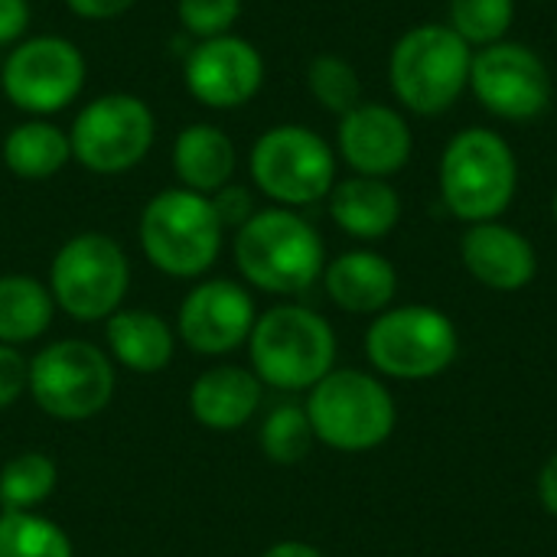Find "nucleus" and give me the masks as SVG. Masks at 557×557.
I'll list each match as a JSON object with an SVG mask.
<instances>
[{"mask_svg": "<svg viewBox=\"0 0 557 557\" xmlns=\"http://www.w3.org/2000/svg\"><path fill=\"white\" fill-rule=\"evenodd\" d=\"M235 264L242 277L277 297L310 290L326 268L320 232L294 209H258L235 232Z\"/></svg>", "mask_w": 557, "mask_h": 557, "instance_id": "obj_1", "label": "nucleus"}, {"mask_svg": "<svg viewBox=\"0 0 557 557\" xmlns=\"http://www.w3.org/2000/svg\"><path fill=\"white\" fill-rule=\"evenodd\" d=\"M251 372L277 392H310L336 366V333L310 307L277 304L248 336Z\"/></svg>", "mask_w": 557, "mask_h": 557, "instance_id": "obj_2", "label": "nucleus"}, {"mask_svg": "<svg viewBox=\"0 0 557 557\" xmlns=\"http://www.w3.org/2000/svg\"><path fill=\"white\" fill-rule=\"evenodd\" d=\"M144 258L166 277H202L222 251L225 228L209 196L170 186L147 199L137 225Z\"/></svg>", "mask_w": 557, "mask_h": 557, "instance_id": "obj_3", "label": "nucleus"}, {"mask_svg": "<svg viewBox=\"0 0 557 557\" xmlns=\"http://www.w3.org/2000/svg\"><path fill=\"white\" fill-rule=\"evenodd\" d=\"M519 163L509 140L490 127L450 137L441 157V199L467 225L496 222L516 199Z\"/></svg>", "mask_w": 557, "mask_h": 557, "instance_id": "obj_4", "label": "nucleus"}, {"mask_svg": "<svg viewBox=\"0 0 557 557\" xmlns=\"http://www.w3.org/2000/svg\"><path fill=\"white\" fill-rule=\"evenodd\" d=\"M473 46L447 23L411 26L392 49L388 82L395 98L424 117L444 114L470 88Z\"/></svg>", "mask_w": 557, "mask_h": 557, "instance_id": "obj_5", "label": "nucleus"}, {"mask_svg": "<svg viewBox=\"0 0 557 557\" xmlns=\"http://www.w3.org/2000/svg\"><path fill=\"white\" fill-rule=\"evenodd\" d=\"M307 418L313 437L339 454H366L382 447L398 421L395 398L369 372L333 369L310 388Z\"/></svg>", "mask_w": 557, "mask_h": 557, "instance_id": "obj_6", "label": "nucleus"}, {"mask_svg": "<svg viewBox=\"0 0 557 557\" xmlns=\"http://www.w3.org/2000/svg\"><path fill=\"white\" fill-rule=\"evenodd\" d=\"M153 140L157 114L131 91H104L85 101L69 127L72 160L98 176H121L140 166Z\"/></svg>", "mask_w": 557, "mask_h": 557, "instance_id": "obj_7", "label": "nucleus"}, {"mask_svg": "<svg viewBox=\"0 0 557 557\" xmlns=\"http://www.w3.org/2000/svg\"><path fill=\"white\" fill-rule=\"evenodd\" d=\"M248 173L258 193L277 206H313L336 186V150L313 127L274 124L251 144Z\"/></svg>", "mask_w": 557, "mask_h": 557, "instance_id": "obj_8", "label": "nucleus"}, {"mask_svg": "<svg viewBox=\"0 0 557 557\" xmlns=\"http://www.w3.org/2000/svg\"><path fill=\"white\" fill-rule=\"evenodd\" d=\"M131 287V261L104 232H78L59 245L49 264V294L72 320L95 323L121 310Z\"/></svg>", "mask_w": 557, "mask_h": 557, "instance_id": "obj_9", "label": "nucleus"}, {"mask_svg": "<svg viewBox=\"0 0 557 557\" xmlns=\"http://www.w3.org/2000/svg\"><path fill=\"white\" fill-rule=\"evenodd\" d=\"M460 352L457 326L447 313L424 304L382 310L366 333V356L375 372L398 382L444 375Z\"/></svg>", "mask_w": 557, "mask_h": 557, "instance_id": "obj_10", "label": "nucleus"}, {"mask_svg": "<svg viewBox=\"0 0 557 557\" xmlns=\"http://www.w3.org/2000/svg\"><path fill=\"white\" fill-rule=\"evenodd\" d=\"M88 82L85 52L59 33L23 36L0 62V88L7 101L29 117L65 111Z\"/></svg>", "mask_w": 557, "mask_h": 557, "instance_id": "obj_11", "label": "nucleus"}, {"mask_svg": "<svg viewBox=\"0 0 557 557\" xmlns=\"http://www.w3.org/2000/svg\"><path fill=\"white\" fill-rule=\"evenodd\" d=\"M29 395L55 421H88L114 395V366L88 339H59L29 359Z\"/></svg>", "mask_w": 557, "mask_h": 557, "instance_id": "obj_12", "label": "nucleus"}, {"mask_svg": "<svg viewBox=\"0 0 557 557\" xmlns=\"http://www.w3.org/2000/svg\"><path fill=\"white\" fill-rule=\"evenodd\" d=\"M470 91L503 121H532L548 111L555 82L545 59L525 42H493L473 52Z\"/></svg>", "mask_w": 557, "mask_h": 557, "instance_id": "obj_13", "label": "nucleus"}, {"mask_svg": "<svg viewBox=\"0 0 557 557\" xmlns=\"http://www.w3.org/2000/svg\"><path fill=\"white\" fill-rule=\"evenodd\" d=\"M183 82L202 108L235 111L258 98L264 85V55L238 33L196 39L183 62Z\"/></svg>", "mask_w": 557, "mask_h": 557, "instance_id": "obj_14", "label": "nucleus"}, {"mask_svg": "<svg viewBox=\"0 0 557 557\" xmlns=\"http://www.w3.org/2000/svg\"><path fill=\"white\" fill-rule=\"evenodd\" d=\"M255 320V300L238 281L209 277L183 297L176 333L196 356H228L248 343Z\"/></svg>", "mask_w": 557, "mask_h": 557, "instance_id": "obj_15", "label": "nucleus"}, {"mask_svg": "<svg viewBox=\"0 0 557 557\" xmlns=\"http://www.w3.org/2000/svg\"><path fill=\"white\" fill-rule=\"evenodd\" d=\"M336 150L356 176L388 180L408 166L414 137L401 111L379 101H359L339 117Z\"/></svg>", "mask_w": 557, "mask_h": 557, "instance_id": "obj_16", "label": "nucleus"}, {"mask_svg": "<svg viewBox=\"0 0 557 557\" xmlns=\"http://www.w3.org/2000/svg\"><path fill=\"white\" fill-rule=\"evenodd\" d=\"M460 258L473 281L503 294L529 287L539 274L535 245L519 228L503 222L470 225L460 242Z\"/></svg>", "mask_w": 557, "mask_h": 557, "instance_id": "obj_17", "label": "nucleus"}, {"mask_svg": "<svg viewBox=\"0 0 557 557\" xmlns=\"http://www.w3.org/2000/svg\"><path fill=\"white\" fill-rule=\"evenodd\" d=\"M323 284L330 300L346 313H382L398 294V271L379 251H343L323 268Z\"/></svg>", "mask_w": 557, "mask_h": 557, "instance_id": "obj_18", "label": "nucleus"}, {"mask_svg": "<svg viewBox=\"0 0 557 557\" xmlns=\"http://www.w3.org/2000/svg\"><path fill=\"white\" fill-rule=\"evenodd\" d=\"M170 166L183 189L212 196L235 180L238 147L222 127L209 121H196V124H186L173 137Z\"/></svg>", "mask_w": 557, "mask_h": 557, "instance_id": "obj_19", "label": "nucleus"}, {"mask_svg": "<svg viewBox=\"0 0 557 557\" xmlns=\"http://www.w3.org/2000/svg\"><path fill=\"white\" fill-rule=\"evenodd\" d=\"M261 408V379L242 366H215L189 388L193 418L219 434L245 428Z\"/></svg>", "mask_w": 557, "mask_h": 557, "instance_id": "obj_20", "label": "nucleus"}, {"mask_svg": "<svg viewBox=\"0 0 557 557\" xmlns=\"http://www.w3.org/2000/svg\"><path fill=\"white\" fill-rule=\"evenodd\" d=\"M330 219L359 242H379L388 232H395L401 219V196L388 180L379 176H349L336 180V186L326 196Z\"/></svg>", "mask_w": 557, "mask_h": 557, "instance_id": "obj_21", "label": "nucleus"}, {"mask_svg": "<svg viewBox=\"0 0 557 557\" xmlns=\"http://www.w3.org/2000/svg\"><path fill=\"white\" fill-rule=\"evenodd\" d=\"M108 352L131 372L150 375L170 366L176 336L153 310H117L104 320Z\"/></svg>", "mask_w": 557, "mask_h": 557, "instance_id": "obj_22", "label": "nucleus"}, {"mask_svg": "<svg viewBox=\"0 0 557 557\" xmlns=\"http://www.w3.org/2000/svg\"><path fill=\"white\" fill-rule=\"evenodd\" d=\"M0 160L16 180H52L72 160L69 131H62L49 117H26L7 131L0 144Z\"/></svg>", "mask_w": 557, "mask_h": 557, "instance_id": "obj_23", "label": "nucleus"}, {"mask_svg": "<svg viewBox=\"0 0 557 557\" xmlns=\"http://www.w3.org/2000/svg\"><path fill=\"white\" fill-rule=\"evenodd\" d=\"M55 300L29 274H0V343L23 346L39 339L52 323Z\"/></svg>", "mask_w": 557, "mask_h": 557, "instance_id": "obj_24", "label": "nucleus"}, {"mask_svg": "<svg viewBox=\"0 0 557 557\" xmlns=\"http://www.w3.org/2000/svg\"><path fill=\"white\" fill-rule=\"evenodd\" d=\"M59 470L46 454H20L0 470V512H33L55 493Z\"/></svg>", "mask_w": 557, "mask_h": 557, "instance_id": "obj_25", "label": "nucleus"}, {"mask_svg": "<svg viewBox=\"0 0 557 557\" xmlns=\"http://www.w3.org/2000/svg\"><path fill=\"white\" fill-rule=\"evenodd\" d=\"M0 557H72V542L46 516L0 512Z\"/></svg>", "mask_w": 557, "mask_h": 557, "instance_id": "obj_26", "label": "nucleus"}, {"mask_svg": "<svg viewBox=\"0 0 557 557\" xmlns=\"http://www.w3.org/2000/svg\"><path fill=\"white\" fill-rule=\"evenodd\" d=\"M307 91L323 111H333L343 117L362 101V78L352 62H346L343 55L323 52L307 65Z\"/></svg>", "mask_w": 557, "mask_h": 557, "instance_id": "obj_27", "label": "nucleus"}, {"mask_svg": "<svg viewBox=\"0 0 557 557\" xmlns=\"http://www.w3.org/2000/svg\"><path fill=\"white\" fill-rule=\"evenodd\" d=\"M261 450L271 463H281V467H294L300 463L310 447H313V428H310V418H307V408L300 405H277L264 424H261Z\"/></svg>", "mask_w": 557, "mask_h": 557, "instance_id": "obj_28", "label": "nucleus"}, {"mask_svg": "<svg viewBox=\"0 0 557 557\" xmlns=\"http://www.w3.org/2000/svg\"><path fill=\"white\" fill-rule=\"evenodd\" d=\"M516 20V0H450L447 26L470 46L503 42Z\"/></svg>", "mask_w": 557, "mask_h": 557, "instance_id": "obj_29", "label": "nucleus"}, {"mask_svg": "<svg viewBox=\"0 0 557 557\" xmlns=\"http://www.w3.org/2000/svg\"><path fill=\"white\" fill-rule=\"evenodd\" d=\"M245 0H176L180 26L196 39H212L232 33L242 16Z\"/></svg>", "mask_w": 557, "mask_h": 557, "instance_id": "obj_30", "label": "nucleus"}, {"mask_svg": "<svg viewBox=\"0 0 557 557\" xmlns=\"http://www.w3.org/2000/svg\"><path fill=\"white\" fill-rule=\"evenodd\" d=\"M29 392V359L16 346L0 343V411L13 408Z\"/></svg>", "mask_w": 557, "mask_h": 557, "instance_id": "obj_31", "label": "nucleus"}, {"mask_svg": "<svg viewBox=\"0 0 557 557\" xmlns=\"http://www.w3.org/2000/svg\"><path fill=\"white\" fill-rule=\"evenodd\" d=\"M212 199V206H215V215H219V222H222V228L228 232V228H242L258 209H255V196H251V189L248 186H238V183H228V186H222L219 193H212L209 196Z\"/></svg>", "mask_w": 557, "mask_h": 557, "instance_id": "obj_32", "label": "nucleus"}, {"mask_svg": "<svg viewBox=\"0 0 557 557\" xmlns=\"http://www.w3.org/2000/svg\"><path fill=\"white\" fill-rule=\"evenodd\" d=\"M33 20L29 0H0V46H16Z\"/></svg>", "mask_w": 557, "mask_h": 557, "instance_id": "obj_33", "label": "nucleus"}, {"mask_svg": "<svg viewBox=\"0 0 557 557\" xmlns=\"http://www.w3.org/2000/svg\"><path fill=\"white\" fill-rule=\"evenodd\" d=\"M62 3L69 7V13H75L78 20H88V23L117 20L137 7V0H62Z\"/></svg>", "mask_w": 557, "mask_h": 557, "instance_id": "obj_34", "label": "nucleus"}, {"mask_svg": "<svg viewBox=\"0 0 557 557\" xmlns=\"http://www.w3.org/2000/svg\"><path fill=\"white\" fill-rule=\"evenodd\" d=\"M539 499H542L545 512L557 519V454L545 460V467L539 473Z\"/></svg>", "mask_w": 557, "mask_h": 557, "instance_id": "obj_35", "label": "nucleus"}, {"mask_svg": "<svg viewBox=\"0 0 557 557\" xmlns=\"http://www.w3.org/2000/svg\"><path fill=\"white\" fill-rule=\"evenodd\" d=\"M261 557H326L320 548L307 545V542H277L271 545Z\"/></svg>", "mask_w": 557, "mask_h": 557, "instance_id": "obj_36", "label": "nucleus"}, {"mask_svg": "<svg viewBox=\"0 0 557 557\" xmlns=\"http://www.w3.org/2000/svg\"><path fill=\"white\" fill-rule=\"evenodd\" d=\"M552 212H555V222H557V189H555V199H552Z\"/></svg>", "mask_w": 557, "mask_h": 557, "instance_id": "obj_37", "label": "nucleus"}]
</instances>
